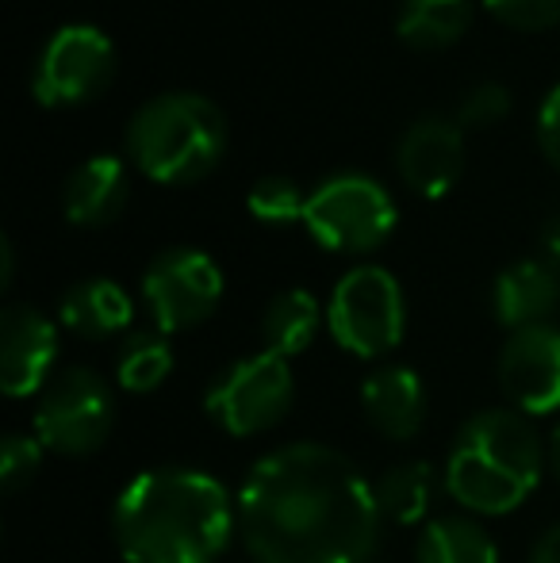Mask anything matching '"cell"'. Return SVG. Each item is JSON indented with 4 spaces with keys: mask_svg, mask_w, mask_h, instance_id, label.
Returning a JSON list of instances; mask_svg holds the SVG:
<instances>
[{
    "mask_svg": "<svg viewBox=\"0 0 560 563\" xmlns=\"http://www.w3.org/2000/svg\"><path fill=\"white\" fill-rule=\"evenodd\" d=\"M381 526L376 487L315 441L265 452L239 490V533L257 563H365Z\"/></svg>",
    "mask_w": 560,
    "mask_h": 563,
    "instance_id": "1",
    "label": "cell"
},
{
    "mask_svg": "<svg viewBox=\"0 0 560 563\" xmlns=\"http://www.w3.org/2000/svg\"><path fill=\"white\" fill-rule=\"evenodd\" d=\"M239 529V503L208 472L154 467L120 490L112 533L131 563H216Z\"/></svg>",
    "mask_w": 560,
    "mask_h": 563,
    "instance_id": "2",
    "label": "cell"
},
{
    "mask_svg": "<svg viewBox=\"0 0 560 563\" xmlns=\"http://www.w3.org/2000/svg\"><path fill=\"white\" fill-rule=\"evenodd\" d=\"M546 456L549 452L526 415L503 407L480 410L449 445L446 490L464 510L499 518L538 490Z\"/></svg>",
    "mask_w": 560,
    "mask_h": 563,
    "instance_id": "3",
    "label": "cell"
},
{
    "mask_svg": "<svg viewBox=\"0 0 560 563\" xmlns=\"http://www.w3.org/2000/svg\"><path fill=\"white\" fill-rule=\"evenodd\" d=\"M123 154L154 185H196L227 154V119L200 92H157L131 115Z\"/></svg>",
    "mask_w": 560,
    "mask_h": 563,
    "instance_id": "4",
    "label": "cell"
},
{
    "mask_svg": "<svg viewBox=\"0 0 560 563\" xmlns=\"http://www.w3.org/2000/svg\"><path fill=\"white\" fill-rule=\"evenodd\" d=\"M399 223V208L392 192L369 173H334L307 192L304 227L322 250L358 253L381 250Z\"/></svg>",
    "mask_w": 560,
    "mask_h": 563,
    "instance_id": "5",
    "label": "cell"
},
{
    "mask_svg": "<svg viewBox=\"0 0 560 563\" xmlns=\"http://www.w3.org/2000/svg\"><path fill=\"white\" fill-rule=\"evenodd\" d=\"M327 330L361 361L392 353L407 334V299L399 280L381 265L350 268L330 291Z\"/></svg>",
    "mask_w": 560,
    "mask_h": 563,
    "instance_id": "6",
    "label": "cell"
},
{
    "mask_svg": "<svg viewBox=\"0 0 560 563\" xmlns=\"http://www.w3.org/2000/svg\"><path fill=\"white\" fill-rule=\"evenodd\" d=\"M292 399H296L292 364L262 349V353L242 356L231 368L219 372L216 384L204 395V407L231 438H257L284 422Z\"/></svg>",
    "mask_w": 560,
    "mask_h": 563,
    "instance_id": "7",
    "label": "cell"
},
{
    "mask_svg": "<svg viewBox=\"0 0 560 563\" xmlns=\"http://www.w3.org/2000/svg\"><path fill=\"white\" fill-rule=\"evenodd\" d=\"M116 426L112 387L92 368H66L43 387L35 407V438L58 456H89Z\"/></svg>",
    "mask_w": 560,
    "mask_h": 563,
    "instance_id": "8",
    "label": "cell"
},
{
    "mask_svg": "<svg viewBox=\"0 0 560 563\" xmlns=\"http://www.w3.org/2000/svg\"><path fill=\"white\" fill-rule=\"evenodd\" d=\"M116 77V46L92 23L58 27L31 69V97L43 108H81Z\"/></svg>",
    "mask_w": 560,
    "mask_h": 563,
    "instance_id": "9",
    "label": "cell"
},
{
    "mask_svg": "<svg viewBox=\"0 0 560 563\" xmlns=\"http://www.w3.org/2000/svg\"><path fill=\"white\" fill-rule=\"evenodd\" d=\"M223 299V268L193 245L162 250L142 273V303L157 334H185L208 322Z\"/></svg>",
    "mask_w": 560,
    "mask_h": 563,
    "instance_id": "10",
    "label": "cell"
},
{
    "mask_svg": "<svg viewBox=\"0 0 560 563\" xmlns=\"http://www.w3.org/2000/svg\"><path fill=\"white\" fill-rule=\"evenodd\" d=\"M499 387L526 418L560 410V327L515 330L499 353Z\"/></svg>",
    "mask_w": 560,
    "mask_h": 563,
    "instance_id": "11",
    "label": "cell"
},
{
    "mask_svg": "<svg viewBox=\"0 0 560 563\" xmlns=\"http://www.w3.org/2000/svg\"><path fill=\"white\" fill-rule=\"evenodd\" d=\"M396 173L422 200L449 196L464 173V126L449 115H419L396 142Z\"/></svg>",
    "mask_w": 560,
    "mask_h": 563,
    "instance_id": "12",
    "label": "cell"
},
{
    "mask_svg": "<svg viewBox=\"0 0 560 563\" xmlns=\"http://www.w3.org/2000/svg\"><path fill=\"white\" fill-rule=\"evenodd\" d=\"M58 361V327L35 307L12 303L0 314V387L12 399L43 391Z\"/></svg>",
    "mask_w": 560,
    "mask_h": 563,
    "instance_id": "13",
    "label": "cell"
},
{
    "mask_svg": "<svg viewBox=\"0 0 560 563\" xmlns=\"http://www.w3.org/2000/svg\"><path fill=\"white\" fill-rule=\"evenodd\" d=\"M557 307H560V273L553 261L526 257L495 276L492 311L499 319V327H507L510 334L549 322Z\"/></svg>",
    "mask_w": 560,
    "mask_h": 563,
    "instance_id": "14",
    "label": "cell"
},
{
    "mask_svg": "<svg viewBox=\"0 0 560 563\" xmlns=\"http://www.w3.org/2000/svg\"><path fill=\"white\" fill-rule=\"evenodd\" d=\"M131 196L128 162L116 154H97L81 162L62 188V211L74 227H108L123 216Z\"/></svg>",
    "mask_w": 560,
    "mask_h": 563,
    "instance_id": "15",
    "label": "cell"
},
{
    "mask_svg": "<svg viewBox=\"0 0 560 563\" xmlns=\"http://www.w3.org/2000/svg\"><path fill=\"white\" fill-rule=\"evenodd\" d=\"M361 407L365 418L381 438L388 441H411L419 438L426 422V387L415 368L404 364H388L376 368L373 376L361 384Z\"/></svg>",
    "mask_w": 560,
    "mask_h": 563,
    "instance_id": "16",
    "label": "cell"
},
{
    "mask_svg": "<svg viewBox=\"0 0 560 563\" xmlns=\"http://www.w3.org/2000/svg\"><path fill=\"white\" fill-rule=\"evenodd\" d=\"M58 319L69 334L89 338V341H105L116 338L131 327L135 319V303L131 296L108 276H92V280H81L62 296L58 303Z\"/></svg>",
    "mask_w": 560,
    "mask_h": 563,
    "instance_id": "17",
    "label": "cell"
},
{
    "mask_svg": "<svg viewBox=\"0 0 560 563\" xmlns=\"http://www.w3.org/2000/svg\"><path fill=\"white\" fill-rule=\"evenodd\" d=\"M472 27V0H404L396 15V35L422 54L461 43Z\"/></svg>",
    "mask_w": 560,
    "mask_h": 563,
    "instance_id": "18",
    "label": "cell"
},
{
    "mask_svg": "<svg viewBox=\"0 0 560 563\" xmlns=\"http://www.w3.org/2000/svg\"><path fill=\"white\" fill-rule=\"evenodd\" d=\"M322 322H327V311H322L311 291H304V288L281 291V296H273V303L265 307V314H262L265 349L284 356V361H292V356L307 353V349L315 345Z\"/></svg>",
    "mask_w": 560,
    "mask_h": 563,
    "instance_id": "19",
    "label": "cell"
},
{
    "mask_svg": "<svg viewBox=\"0 0 560 563\" xmlns=\"http://www.w3.org/2000/svg\"><path fill=\"white\" fill-rule=\"evenodd\" d=\"M415 563H499V549L480 521L438 518L419 533Z\"/></svg>",
    "mask_w": 560,
    "mask_h": 563,
    "instance_id": "20",
    "label": "cell"
},
{
    "mask_svg": "<svg viewBox=\"0 0 560 563\" xmlns=\"http://www.w3.org/2000/svg\"><path fill=\"white\" fill-rule=\"evenodd\" d=\"M433 490H438L433 467L426 460H407V464H396L381 475L376 503H381L384 518L396 521V526H419L426 514H430Z\"/></svg>",
    "mask_w": 560,
    "mask_h": 563,
    "instance_id": "21",
    "label": "cell"
},
{
    "mask_svg": "<svg viewBox=\"0 0 560 563\" xmlns=\"http://www.w3.org/2000/svg\"><path fill=\"white\" fill-rule=\"evenodd\" d=\"M173 372V345L165 341V334L154 330H142L131 334L120 349V361H116V376L120 387L131 395H146L154 387H162Z\"/></svg>",
    "mask_w": 560,
    "mask_h": 563,
    "instance_id": "22",
    "label": "cell"
},
{
    "mask_svg": "<svg viewBox=\"0 0 560 563\" xmlns=\"http://www.w3.org/2000/svg\"><path fill=\"white\" fill-rule=\"evenodd\" d=\"M246 208L265 227H292L304 223L307 192L292 177H262L246 192Z\"/></svg>",
    "mask_w": 560,
    "mask_h": 563,
    "instance_id": "23",
    "label": "cell"
},
{
    "mask_svg": "<svg viewBox=\"0 0 560 563\" xmlns=\"http://www.w3.org/2000/svg\"><path fill=\"white\" fill-rule=\"evenodd\" d=\"M510 115V92L507 85L499 81H476L461 100H457L453 119L464 126V131H484V126H495Z\"/></svg>",
    "mask_w": 560,
    "mask_h": 563,
    "instance_id": "24",
    "label": "cell"
},
{
    "mask_svg": "<svg viewBox=\"0 0 560 563\" xmlns=\"http://www.w3.org/2000/svg\"><path fill=\"white\" fill-rule=\"evenodd\" d=\"M43 441L28 438V433H8L4 445H0V487L8 495H20L31 479L43 467Z\"/></svg>",
    "mask_w": 560,
    "mask_h": 563,
    "instance_id": "25",
    "label": "cell"
},
{
    "mask_svg": "<svg viewBox=\"0 0 560 563\" xmlns=\"http://www.w3.org/2000/svg\"><path fill=\"white\" fill-rule=\"evenodd\" d=\"M484 8L510 31H549L560 23V0H484Z\"/></svg>",
    "mask_w": 560,
    "mask_h": 563,
    "instance_id": "26",
    "label": "cell"
},
{
    "mask_svg": "<svg viewBox=\"0 0 560 563\" xmlns=\"http://www.w3.org/2000/svg\"><path fill=\"white\" fill-rule=\"evenodd\" d=\"M538 146L546 154V162L560 169V85L546 92L538 108Z\"/></svg>",
    "mask_w": 560,
    "mask_h": 563,
    "instance_id": "27",
    "label": "cell"
},
{
    "mask_svg": "<svg viewBox=\"0 0 560 563\" xmlns=\"http://www.w3.org/2000/svg\"><path fill=\"white\" fill-rule=\"evenodd\" d=\"M530 563H560V526L538 537V544H534V552H530Z\"/></svg>",
    "mask_w": 560,
    "mask_h": 563,
    "instance_id": "28",
    "label": "cell"
},
{
    "mask_svg": "<svg viewBox=\"0 0 560 563\" xmlns=\"http://www.w3.org/2000/svg\"><path fill=\"white\" fill-rule=\"evenodd\" d=\"M541 250H546V261H553L560 268V216H553L541 230Z\"/></svg>",
    "mask_w": 560,
    "mask_h": 563,
    "instance_id": "29",
    "label": "cell"
},
{
    "mask_svg": "<svg viewBox=\"0 0 560 563\" xmlns=\"http://www.w3.org/2000/svg\"><path fill=\"white\" fill-rule=\"evenodd\" d=\"M12 273H15L12 242H8V238H0V288H12Z\"/></svg>",
    "mask_w": 560,
    "mask_h": 563,
    "instance_id": "30",
    "label": "cell"
},
{
    "mask_svg": "<svg viewBox=\"0 0 560 563\" xmlns=\"http://www.w3.org/2000/svg\"><path fill=\"white\" fill-rule=\"evenodd\" d=\"M549 464H553V475L560 483V426L553 430V438H549Z\"/></svg>",
    "mask_w": 560,
    "mask_h": 563,
    "instance_id": "31",
    "label": "cell"
}]
</instances>
